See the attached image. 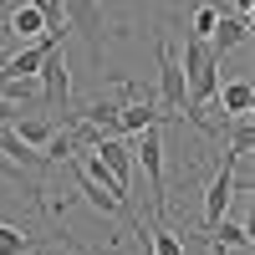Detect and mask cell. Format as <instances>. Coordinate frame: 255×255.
Masks as SVG:
<instances>
[{"label":"cell","instance_id":"cell-7","mask_svg":"<svg viewBox=\"0 0 255 255\" xmlns=\"http://www.w3.org/2000/svg\"><path fill=\"white\" fill-rule=\"evenodd\" d=\"M215 108H220L225 118H250V108H255V82H250V77L220 82V92H215Z\"/></svg>","mask_w":255,"mask_h":255},{"label":"cell","instance_id":"cell-9","mask_svg":"<svg viewBox=\"0 0 255 255\" xmlns=\"http://www.w3.org/2000/svg\"><path fill=\"white\" fill-rule=\"evenodd\" d=\"M168 113L163 108H153V102H128V108H118V138H133L138 133V128H148V123H163Z\"/></svg>","mask_w":255,"mask_h":255},{"label":"cell","instance_id":"cell-13","mask_svg":"<svg viewBox=\"0 0 255 255\" xmlns=\"http://www.w3.org/2000/svg\"><path fill=\"white\" fill-rule=\"evenodd\" d=\"M0 153H10L20 168H41V148L20 143V138H15V128H0Z\"/></svg>","mask_w":255,"mask_h":255},{"label":"cell","instance_id":"cell-21","mask_svg":"<svg viewBox=\"0 0 255 255\" xmlns=\"http://www.w3.org/2000/svg\"><path fill=\"white\" fill-rule=\"evenodd\" d=\"M108 255H118V245H113V250H108Z\"/></svg>","mask_w":255,"mask_h":255},{"label":"cell","instance_id":"cell-18","mask_svg":"<svg viewBox=\"0 0 255 255\" xmlns=\"http://www.w3.org/2000/svg\"><path fill=\"white\" fill-rule=\"evenodd\" d=\"M215 20H220V10H215V5H199V10H194V31H189V36H204V41H209Z\"/></svg>","mask_w":255,"mask_h":255},{"label":"cell","instance_id":"cell-2","mask_svg":"<svg viewBox=\"0 0 255 255\" xmlns=\"http://www.w3.org/2000/svg\"><path fill=\"white\" fill-rule=\"evenodd\" d=\"M133 138H138L133 158H143L148 189H153V215H163V209H168V194H163V128H158V123H148V128H138Z\"/></svg>","mask_w":255,"mask_h":255},{"label":"cell","instance_id":"cell-4","mask_svg":"<svg viewBox=\"0 0 255 255\" xmlns=\"http://www.w3.org/2000/svg\"><path fill=\"white\" fill-rule=\"evenodd\" d=\"M41 92H46V102H56L61 113H72V82H67V51H61V41L41 56Z\"/></svg>","mask_w":255,"mask_h":255},{"label":"cell","instance_id":"cell-12","mask_svg":"<svg viewBox=\"0 0 255 255\" xmlns=\"http://www.w3.org/2000/svg\"><path fill=\"white\" fill-rule=\"evenodd\" d=\"M31 250H41V240L26 225H0V255H31Z\"/></svg>","mask_w":255,"mask_h":255},{"label":"cell","instance_id":"cell-10","mask_svg":"<svg viewBox=\"0 0 255 255\" xmlns=\"http://www.w3.org/2000/svg\"><path fill=\"white\" fill-rule=\"evenodd\" d=\"M10 31H15L20 41H36V36H46L51 26H46V15H41V5H31V0H26V5L10 10Z\"/></svg>","mask_w":255,"mask_h":255},{"label":"cell","instance_id":"cell-3","mask_svg":"<svg viewBox=\"0 0 255 255\" xmlns=\"http://www.w3.org/2000/svg\"><path fill=\"white\" fill-rule=\"evenodd\" d=\"M158 97H163L168 118H189V108H184V72H179V56L168 51V41H158Z\"/></svg>","mask_w":255,"mask_h":255},{"label":"cell","instance_id":"cell-1","mask_svg":"<svg viewBox=\"0 0 255 255\" xmlns=\"http://www.w3.org/2000/svg\"><path fill=\"white\" fill-rule=\"evenodd\" d=\"M179 72H184V108H189V118H194L199 133L215 138V128L204 123V108H209V102H215V92H220V56L209 51L204 36H189V41H184Z\"/></svg>","mask_w":255,"mask_h":255},{"label":"cell","instance_id":"cell-19","mask_svg":"<svg viewBox=\"0 0 255 255\" xmlns=\"http://www.w3.org/2000/svg\"><path fill=\"white\" fill-rule=\"evenodd\" d=\"M20 118V102H5V97H0V128H10Z\"/></svg>","mask_w":255,"mask_h":255},{"label":"cell","instance_id":"cell-16","mask_svg":"<svg viewBox=\"0 0 255 255\" xmlns=\"http://www.w3.org/2000/svg\"><path fill=\"white\" fill-rule=\"evenodd\" d=\"M41 87H36V77H5L0 72V97L5 102H26V97H36Z\"/></svg>","mask_w":255,"mask_h":255},{"label":"cell","instance_id":"cell-11","mask_svg":"<svg viewBox=\"0 0 255 255\" xmlns=\"http://www.w3.org/2000/svg\"><path fill=\"white\" fill-rule=\"evenodd\" d=\"M138 220H143V215H138ZM143 235H148V250H153V255H184L179 230H168L163 220H143Z\"/></svg>","mask_w":255,"mask_h":255},{"label":"cell","instance_id":"cell-8","mask_svg":"<svg viewBox=\"0 0 255 255\" xmlns=\"http://www.w3.org/2000/svg\"><path fill=\"white\" fill-rule=\"evenodd\" d=\"M92 153L108 163V168H113V174H118L128 189H133V148H128L123 138H97V143H92Z\"/></svg>","mask_w":255,"mask_h":255},{"label":"cell","instance_id":"cell-5","mask_svg":"<svg viewBox=\"0 0 255 255\" xmlns=\"http://www.w3.org/2000/svg\"><path fill=\"white\" fill-rule=\"evenodd\" d=\"M61 168H67V174L77 179V194L87 199V204L97 209V215H128V199H118L113 189H102L97 179H87V174H82V168H77V158H67V163H61Z\"/></svg>","mask_w":255,"mask_h":255},{"label":"cell","instance_id":"cell-14","mask_svg":"<svg viewBox=\"0 0 255 255\" xmlns=\"http://www.w3.org/2000/svg\"><path fill=\"white\" fill-rule=\"evenodd\" d=\"M10 128H15V138H20V143H31V148H41V143L56 133V123H51V118H15Z\"/></svg>","mask_w":255,"mask_h":255},{"label":"cell","instance_id":"cell-6","mask_svg":"<svg viewBox=\"0 0 255 255\" xmlns=\"http://www.w3.org/2000/svg\"><path fill=\"white\" fill-rule=\"evenodd\" d=\"M245 41H250V15H225V10H220L215 31H209V51L225 61L235 46H245Z\"/></svg>","mask_w":255,"mask_h":255},{"label":"cell","instance_id":"cell-15","mask_svg":"<svg viewBox=\"0 0 255 255\" xmlns=\"http://www.w3.org/2000/svg\"><path fill=\"white\" fill-rule=\"evenodd\" d=\"M72 153H77V138H72V133H61V128H56L46 143H41V163H67Z\"/></svg>","mask_w":255,"mask_h":255},{"label":"cell","instance_id":"cell-20","mask_svg":"<svg viewBox=\"0 0 255 255\" xmlns=\"http://www.w3.org/2000/svg\"><path fill=\"white\" fill-rule=\"evenodd\" d=\"M230 5H235V15H250V5H255V0H230Z\"/></svg>","mask_w":255,"mask_h":255},{"label":"cell","instance_id":"cell-17","mask_svg":"<svg viewBox=\"0 0 255 255\" xmlns=\"http://www.w3.org/2000/svg\"><path fill=\"white\" fill-rule=\"evenodd\" d=\"M0 179H15V184H26V189H31V199H36V204H46V199H41L46 189H41V184H31L26 174H20V163H5V158H0Z\"/></svg>","mask_w":255,"mask_h":255}]
</instances>
